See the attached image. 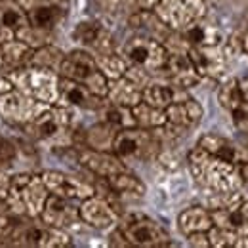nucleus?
Returning <instances> with one entry per match:
<instances>
[{"instance_id":"obj_1","label":"nucleus","mask_w":248,"mask_h":248,"mask_svg":"<svg viewBox=\"0 0 248 248\" xmlns=\"http://www.w3.org/2000/svg\"><path fill=\"white\" fill-rule=\"evenodd\" d=\"M187 162L193 180L208 193H227L243 187L237 164L210 155L199 145L189 151Z\"/></svg>"},{"instance_id":"obj_2","label":"nucleus","mask_w":248,"mask_h":248,"mask_svg":"<svg viewBox=\"0 0 248 248\" xmlns=\"http://www.w3.org/2000/svg\"><path fill=\"white\" fill-rule=\"evenodd\" d=\"M50 191L46 189L40 176L32 174H14L10 176L6 206L10 214H27L38 217Z\"/></svg>"},{"instance_id":"obj_3","label":"nucleus","mask_w":248,"mask_h":248,"mask_svg":"<svg viewBox=\"0 0 248 248\" xmlns=\"http://www.w3.org/2000/svg\"><path fill=\"white\" fill-rule=\"evenodd\" d=\"M6 77L12 80L14 88H17L19 92L27 93L48 105L58 103V95H60V73L58 71L29 65V67L8 71Z\"/></svg>"},{"instance_id":"obj_4","label":"nucleus","mask_w":248,"mask_h":248,"mask_svg":"<svg viewBox=\"0 0 248 248\" xmlns=\"http://www.w3.org/2000/svg\"><path fill=\"white\" fill-rule=\"evenodd\" d=\"M162 149L158 130H145L140 126H130L117 130L111 151L123 160H151L156 158Z\"/></svg>"},{"instance_id":"obj_5","label":"nucleus","mask_w":248,"mask_h":248,"mask_svg":"<svg viewBox=\"0 0 248 248\" xmlns=\"http://www.w3.org/2000/svg\"><path fill=\"white\" fill-rule=\"evenodd\" d=\"M58 73H60V77H65V78H71V80H77V82L84 84L97 97L107 95L109 80L97 69L95 58L86 50H73V52L65 54Z\"/></svg>"},{"instance_id":"obj_6","label":"nucleus","mask_w":248,"mask_h":248,"mask_svg":"<svg viewBox=\"0 0 248 248\" xmlns=\"http://www.w3.org/2000/svg\"><path fill=\"white\" fill-rule=\"evenodd\" d=\"M46 223L40 217L27 214H2L0 216V247H40Z\"/></svg>"},{"instance_id":"obj_7","label":"nucleus","mask_w":248,"mask_h":248,"mask_svg":"<svg viewBox=\"0 0 248 248\" xmlns=\"http://www.w3.org/2000/svg\"><path fill=\"white\" fill-rule=\"evenodd\" d=\"M119 229L123 231L130 247L138 248H164L172 247L168 231L155 221L153 217L143 214H128L123 217Z\"/></svg>"},{"instance_id":"obj_8","label":"nucleus","mask_w":248,"mask_h":248,"mask_svg":"<svg viewBox=\"0 0 248 248\" xmlns=\"http://www.w3.org/2000/svg\"><path fill=\"white\" fill-rule=\"evenodd\" d=\"M123 56L130 65L141 67V69H145L149 73H158L166 65L168 50H166L164 42L141 34V36L130 38L124 44Z\"/></svg>"},{"instance_id":"obj_9","label":"nucleus","mask_w":248,"mask_h":248,"mask_svg":"<svg viewBox=\"0 0 248 248\" xmlns=\"http://www.w3.org/2000/svg\"><path fill=\"white\" fill-rule=\"evenodd\" d=\"M206 10V0H160L153 8V12L170 31H182L191 23L204 19Z\"/></svg>"},{"instance_id":"obj_10","label":"nucleus","mask_w":248,"mask_h":248,"mask_svg":"<svg viewBox=\"0 0 248 248\" xmlns=\"http://www.w3.org/2000/svg\"><path fill=\"white\" fill-rule=\"evenodd\" d=\"M71 126H73V111H71V107L54 103L38 119H34L32 123L25 124L23 128L27 130V134L32 136L34 140L58 141V140L65 138L71 132Z\"/></svg>"},{"instance_id":"obj_11","label":"nucleus","mask_w":248,"mask_h":248,"mask_svg":"<svg viewBox=\"0 0 248 248\" xmlns=\"http://www.w3.org/2000/svg\"><path fill=\"white\" fill-rule=\"evenodd\" d=\"M50 105L34 99L27 93L19 92L17 88L0 95V117L10 124L25 126L38 119Z\"/></svg>"},{"instance_id":"obj_12","label":"nucleus","mask_w":248,"mask_h":248,"mask_svg":"<svg viewBox=\"0 0 248 248\" xmlns=\"http://www.w3.org/2000/svg\"><path fill=\"white\" fill-rule=\"evenodd\" d=\"M164 113H166V124L162 126V130L168 132L170 136L186 134L187 130L199 126V123L204 117L202 105L193 97H187V99L168 105L164 109Z\"/></svg>"},{"instance_id":"obj_13","label":"nucleus","mask_w":248,"mask_h":248,"mask_svg":"<svg viewBox=\"0 0 248 248\" xmlns=\"http://www.w3.org/2000/svg\"><path fill=\"white\" fill-rule=\"evenodd\" d=\"M187 56L193 63L195 71L202 78L219 80L227 71V56L223 54L221 44L217 46H189Z\"/></svg>"},{"instance_id":"obj_14","label":"nucleus","mask_w":248,"mask_h":248,"mask_svg":"<svg viewBox=\"0 0 248 248\" xmlns=\"http://www.w3.org/2000/svg\"><path fill=\"white\" fill-rule=\"evenodd\" d=\"M42 182L46 189L52 193V195H58L63 199H71V201H84L88 197L95 195V189H93L88 182L84 180H78L75 176H69L65 172H58V170H44L40 174Z\"/></svg>"},{"instance_id":"obj_15","label":"nucleus","mask_w":248,"mask_h":248,"mask_svg":"<svg viewBox=\"0 0 248 248\" xmlns=\"http://www.w3.org/2000/svg\"><path fill=\"white\" fill-rule=\"evenodd\" d=\"M78 214H80V221L93 229H111L113 225L119 223L117 208L111 204V201L97 195H92L80 202Z\"/></svg>"},{"instance_id":"obj_16","label":"nucleus","mask_w":248,"mask_h":248,"mask_svg":"<svg viewBox=\"0 0 248 248\" xmlns=\"http://www.w3.org/2000/svg\"><path fill=\"white\" fill-rule=\"evenodd\" d=\"M77 160L88 170L95 174L97 178H109L117 172L126 170L123 158L115 155L113 151H97V149H90V147H77Z\"/></svg>"},{"instance_id":"obj_17","label":"nucleus","mask_w":248,"mask_h":248,"mask_svg":"<svg viewBox=\"0 0 248 248\" xmlns=\"http://www.w3.org/2000/svg\"><path fill=\"white\" fill-rule=\"evenodd\" d=\"M38 217L46 225H54V227H62V229H69V227L82 223L78 208L71 204V199H63V197L52 195V193L48 195L44 208Z\"/></svg>"},{"instance_id":"obj_18","label":"nucleus","mask_w":248,"mask_h":248,"mask_svg":"<svg viewBox=\"0 0 248 248\" xmlns=\"http://www.w3.org/2000/svg\"><path fill=\"white\" fill-rule=\"evenodd\" d=\"M58 103L65 107H78V109H95L99 111V107L105 103V97H97L92 93L84 84L60 77V95H58Z\"/></svg>"},{"instance_id":"obj_19","label":"nucleus","mask_w":248,"mask_h":248,"mask_svg":"<svg viewBox=\"0 0 248 248\" xmlns=\"http://www.w3.org/2000/svg\"><path fill=\"white\" fill-rule=\"evenodd\" d=\"M162 71H166V75H168V78L174 86H180V88H186V90L197 86L202 78L195 71L187 52H180V50L168 52V60H166V65H164Z\"/></svg>"},{"instance_id":"obj_20","label":"nucleus","mask_w":248,"mask_h":248,"mask_svg":"<svg viewBox=\"0 0 248 248\" xmlns=\"http://www.w3.org/2000/svg\"><path fill=\"white\" fill-rule=\"evenodd\" d=\"M73 38L82 46L92 48L95 54L113 50V34L107 31L99 21H80L73 29Z\"/></svg>"},{"instance_id":"obj_21","label":"nucleus","mask_w":248,"mask_h":248,"mask_svg":"<svg viewBox=\"0 0 248 248\" xmlns=\"http://www.w3.org/2000/svg\"><path fill=\"white\" fill-rule=\"evenodd\" d=\"M27 21L42 31H54L67 16V6L62 4H34L25 10Z\"/></svg>"},{"instance_id":"obj_22","label":"nucleus","mask_w":248,"mask_h":248,"mask_svg":"<svg viewBox=\"0 0 248 248\" xmlns=\"http://www.w3.org/2000/svg\"><path fill=\"white\" fill-rule=\"evenodd\" d=\"M187 90L186 88H180V86H174L172 82L170 84H162V82H149L143 92H141V101L158 107V109H166L168 105L176 103V101H182L187 99Z\"/></svg>"},{"instance_id":"obj_23","label":"nucleus","mask_w":248,"mask_h":248,"mask_svg":"<svg viewBox=\"0 0 248 248\" xmlns=\"http://www.w3.org/2000/svg\"><path fill=\"white\" fill-rule=\"evenodd\" d=\"M178 34L182 36L187 48L189 46H217L223 42L221 29H217L216 25H210V23H202V19L178 31Z\"/></svg>"},{"instance_id":"obj_24","label":"nucleus","mask_w":248,"mask_h":248,"mask_svg":"<svg viewBox=\"0 0 248 248\" xmlns=\"http://www.w3.org/2000/svg\"><path fill=\"white\" fill-rule=\"evenodd\" d=\"M128 25L132 29H138V31H143L145 36H151L156 38L160 42H164L170 34V29L160 21V17L156 16L153 10H136L130 17H128Z\"/></svg>"},{"instance_id":"obj_25","label":"nucleus","mask_w":248,"mask_h":248,"mask_svg":"<svg viewBox=\"0 0 248 248\" xmlns=\"http://www.w3.org/2000/svg\"><path fill=\"white\" fill-rule=\"evenodd\" d=\"M141 92H143V88H140L136 82H132L126 77H121V78L109 80L105 99L109 103H117V105H124V107L132 109L134 105H138L141 101Z\"/></svg>"},{"instance_id":"obj_26","label":"nucleus","mask_w":248,"mask_h":248,"mask_svg":"<svg viewBox=\"0 0 248 248\" xmlns=\"http://www.w3.org/2000/svg\"><path fill=\"white\" fill-rule=\"evenodd\" d=\"M32 50L29 44H25L19 38H10L8 42L2 44V67L6 73L21 67H29L32 58Z\"/></svg>"},{"instance_id":"obj_27","label":"nucleus","mask_w":248,"mask_h":248,"mask_svg":"<svg viewBox=\"0 0 248 248\" xmlns=\"http://www.w3.org/2000/svg\"><path fill=\"white\" fill-rule=\"evenodd\" d=\"M199 147H202L206 153H210V155L214 156H219V158H223V160H227V162H233V164H239L243 158H241V151H239V147L231 141V140H227V138H223V136H219V134H204L201 140H199V143H197Z\"/></svg>"},{"instance_id":"obj_28","label":"nucleus","mask_w":248,"mask_h":248,"mask_svg":"<svg viewBox=\"0 0 248 248\" xmlns=\"http://www.w3.org/2000/svg\"><path fill=\"white\" fill-rule=\"evenodd\" d=\"M212 216H210V210L208 208H202V206H191L186 208L180 216H178V227L184 235L189 233H195V231H208L212 227Z\"/></svg>"},{"instance_id":"obj_29","label":"nucleus","mask_w":248,"mask_h":248,"mask_svg":"<svg viewBox=\"0 0 248 248\" xmlns=\"http://www.w3.org/2000/svg\"><path fill=\"white\" fill-rule=\"evenodd\" d=\"M107 187L115 193V195H130V197H143L147 187L145 184L132 172L123 170V172H117L109 178H105Z\"/></svg>"},{"instance_id":"obj_30","label":"nucleus","mask_w":248,"mask_h":248,"mask_svg":"<svg viewBox=\"0 0 248 248\" xmlns=\"http://www.w3.org/2000/svg\"><path fill=\"white\" fill-rule=\"evenodd\" d=\"M210 216H212V223L217 227L248 235V219L241 208H216V210H210Z\"/></svg>"},{"instance_id":"obj_31","label":"nucleus","mask_w":248,"mask_h":248,"mask_svg":"<svg viewBox=\"0 0 248 248\" xmlns=\"http://www.w3.org/2000/svg\"><path fill=\"white\" fill-rule=\"evenodd\" d=\"M115 134H117V130L113 126H109L107 123H103V121L99 124H93V126H90L84 132V136H82L84 147L97 149V151H111Z\"/></svg>"},{"instance_id":"obj_32","label":"nucleus","mask_w":248,"mask_h":248,"mask_svg":"<svg viewBox=\"0 0 248 248\" xmlns=\"http://www.w3.org/2000/svg\"><path fill=\"white\" fill-rule=\"evenodd\" d=\"M132 117L136 121V126L145 128V130H156L166 124V113L164 109L153 107L145 101H140L138 105L132 107Z\"/></svg>"},{"instance_id":"obj_33","label":"nucleus","mask_w":248,"mask_h":248,"mask_svg":"<svg viewBox=\"0 0 248 248\" xmlns=\"http://www.w3.org/2000/svg\"><path fill=\"white\" fill-rule=\"evenodd\" d=\"M93 58H95L97 69L105 75L107 80H115V78L124 77V73H126V69H128V65H130V63L124 60L123 54H117L115 50L95 54Z\"/></svg>"},{"instance_id":"obj_34","label":"nucleus","mask_w":248,"mask_h":248,"mask_svg":"<svg viewBox=\"0 0 248 248\" xmlns=\"http://www.w3.org/2000/svg\"><path fill=\"white\" fill-rule=\"evenodd\" d=\"M101 111V121L113 126L115 130H123V128H130L136 126V121L132 117V109L124 107V105H117V103H109L105 99V103L99 107Z\"/></svg>"},{"instance_id":"obj_35","label":"nucleus","mask_w":248,"mask_h":248,"mask_svg":"<svg viewBox=\"0 0 248 248\" xmlns=\"http://www.w3.org/2000/svg\"><path fill=\"white\" fill-rule=\"evenodd\" d=\"M206 233L210 247L214 248H248V235H241L217 225H212Z\"/></svg>"},{"instance_id":"obj_36","label":"nucleus","mask_w":248,"mask_h":248,"mask_svg":"<svg viewBox=\"0 0 248 248\" xmlns=\"http://www.w3.org/2000/svg\"><path fill=\"white\" fill-rule=\"evenodd\" d=\"M27 14L25 10L12 0H0V25L10 31H19L23 25H27Z\"/></svg>"},{"instance_id":"obj_37","label":"nucleus","mask_w":248,"mask_h":248,"mask_svg":"<svg viewBox=\"0 0 248 248\" xmlns=\"http://www.w3.org/2000/svg\"><path fill=\"white\" fill-rule=\"evenodd\" d=\"M63 54L60 48L52 46L50 42L44 44V46H38L32 50V58L31 65L32 67H44V69H52V71H58L60 65L63 62Z\"/></svg>"},{"instance_id":"obj_38","label":"nucleus","mask_w":248,"mask_h":248,"mask_svg":"<svg viewBox=\"0 0 248 248\" xmlns=\"http://www.w3.org/2000/svg\"><path fill=\"white\" fill-rule=\"evenodd\" d=\"M217 99H219V105L233 113L245 99H243V93H241V88H239V78H227L221 82L219 86V92H217Z\"/></svg>"},{"instance_id":"obj_39","label":"nucleus","mask_w":248,"mask_h":248,"mask_svg":"<svg viewBox=\"0 0 248 248\" xmlns=\"http://www.w3.org/2000/svg\"><path fill=\"white\" fill-rule=\"evenodd\" d=\"M245 199L247 197L241 193V189L227 191V193H210V197H208V210H216V208H241Z\"/></svg>"},{"instance_id":"obj_40","label":"nucleus","mask_w":248,"mask_h":248,"mask_svg":"<svg viewBox=\"0 0 248 248\" xmlns=\"http://www.w3.org/2000/svg\"><path fill=\"white\" fill-rule=\"evenodd\" d=\"M17 156V149L14 145V141H10L8 138L0 136V166H6V164H12Z\"/></svg>"},{"instance_id":"obj_41","label":"nucleus","mask_w":248,"mask_h":248,"mask_svg":"<svg viewBox=\"0 0 248 248\" xmlns=\"http://www.w3.org/2000/svg\"><path fill=\"white\" fill-rule=\"evenodd\" d=\"M231 115H233V123L237 126V130L248 138V101H243Z\"/></svg>"},{"instance_id":"obj_42","label":"nucleus","mask_w":248,"mask_h":248,"mask_svg":"<svg viewBox=\"0 0 248 248\" xmlns=\"http://www.w3.org/2000/svg\"><path fill=\"white\" fill-rule=\"evenodd\" d=\"M187 241H189L191 247H197V248L210 247V241H208V233H206V231H195V233H189V235H187Z\"/></svg>"},{"instance_id":"obj_43","label":"nucleus","mask_w":248,"mask_h":248,"mask_svg":"<svg viewBox=\"0 0 248 248\" xmlns=\"http://www.w3.org/2000/svg\"><path fill=\"white\" fill-rule=\"evenodd\" d=\"M109 245L111 247H123V248H130V243L126 241V237L123 235V231L117 227L113 233H111V237H109Z\"/></svg>"},{"instance_id":"obj_44","label":"nucleus","mask_w":248,"mask_h":248,"mask_svg":"<svg viewBox=\"0 0 248 248\" xmlns=\"http://www.w3.org/2000/svg\"><path fill=\"white\" fill-rule=\"evenodd\" d=\"M17 4L27 10L29 6H34V4H62V6H69V0H17Z\"/></svg>"},{"instance_id":"obj_45","label":"nucleus","mask_w":248,"mask_h":248,"mask_svg":"<svg viewBox=\"0 0 248 248\" xmlns=\"http://www.w3.org/2000/svg\"><path fill=\"white\" fill-rule=\"evenodd\" d=\"M237 170H239V176L243 180V186H248V158H243L239 164H237Z\"/></svg>"},{"instance_id":"obj_46","label":"nucleus","mask_w":248,"mask_h":248,"mask_svg":"<svg viewBox=\"0 0 248 248\" xmlns=\"http://www.w3.org/2000/svg\"><path fill=\"white\" fill-rule=\"evenodd\" d=\"M10 90H14V84H12V80L6 77V73L0 77V95L2 93H8Z\"/></svg>"},{"instance_id":"obj_47","label":"nucleus","mask_w":248,"mask_h":248,"mask_svg":"<svg viewBox=\"0 0 248 248\" xmlns=\"http://www.w3.org/2000/svg\"><path fill=\"white\" fill-rule=\"evenodd\" d=\"M160 0H136V8L138 10H153Z\"/></svg>"},{"instance_id":"obj_48","label":"nucleus","mask_w":248,"mask_h":248,"mask_svg":"<svg viewBox=\"0 0 248 248\" xmlns=\"http://www.w3.org/2000/svg\"><path fill=\"white\" fill-rule=\"evenodd\" d=\"M239 88L243 93V99L248 101V78H239Z\"/></svg>"},{"instance_id":"obj_49","label":"nucleus","mask_w":248,"mask_h":248,"mask_svg":"<svg viewBox=\"0 0 248 248\" xmlns=\"http://www.w3.org/2000/svg\"><path fill=\"white\" fill-rule=\"evenodd\" d=\"M243 48H245V54L248 56V32H243Z\"/></svg>"},{"instance_id":"obj_50","label":"nucleus","mask_w":248,"mask_h":248,"mask_svg":"<svg viewBox=\"0 0 248 248\" xmlns=\"http://www.w3.org/2000/svg\"><path fill=\"white\" fill-rule=\"evenodd\" d=\"M241 210H243V214L245 217L248 219V199H245V202H243V206H241Z\"/></svg>"},{"instance_id":"obj_51","label":"nucleus","mask_w":248,"mask_h":248,"mask_svg":"<svg viewBox=\"0 0 248 248\" xmlns=\"http://www.w3.org/2000/svg\"><path fill=\"white\" fill-rule=\"evenodd\" d=\"M206 2H219V0H206Z\"/></svg>"},{"instance_id":"obj_52","label":"nucleus","mask_w":248,"mask_h":248,"mask_svg":"<svg viewBox=\"0 0 248 248\" xmlns=\"http://www.w3.org/2000/svg\"><path fill=\"white\" fill-rule=\"evenodd\" d=\"M12 2H17V0H12Z\"/></svg>"}]
</instances>
